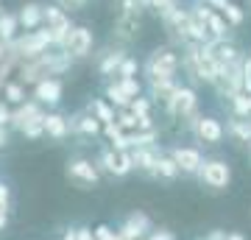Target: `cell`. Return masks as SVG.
Returning <instances> with one entry per match:
<instances>
[{
	"instance_id": "cell-1",
	"label": "cell",
	"mask_w": 251,
	"mask_h": 240,
	"mask_svg": "<svg viewBox=\"0 0 251 240\" xmlns=\"http://www.w3.org/2000/svg\"><path fill=\"white\" fill-rule=\"evenodd\" d=\"M181 73H187L193 84L215 87L224 67L215 62V56L209 53L206 45L190 42V45H181Z\"/></svg>"
},
{
	"instance_id": "cell-2",
	"label": "cell",
	"mask_w": 251,
	"mask_h": 240,
	"mask_svg": "<svg viewBox=\"0 0 251 240\" xmlns=\"http://www.w3.org/2000/svg\"><path fill=\"white\" fill-rule=\"evenodd\" d=\"M179 70H181V51L176 48H153L148 59L143 62V76L151 84H162V81H179Z\"/></svg>"
},
{
	"instance_id": "cell-3",
	"label": "cell",
	"mask_w": 251,
	"mask_h": 240,
	"mask_svg": "<svg viewBox=\"0 0 251 240\" xmlns=\"http://www.w3.org/2000/svg\"><path fill=\"white\" fill-rule=\"evenodd\" d=\"M53 34L48 28H39V31H25L20 34L14 42H11V51L17 53L20 62H28V59H39L45 56L48 51H53Z\"/></svg>"
},
{
	"instance_id": "cell-4",
	"label": "cell",
	"mask_w": 251,
	"mask_h": 240,
	"mask_svg": "<svg viewBox=\"0 0 251 240\" xmlns=\"http://www.w3.org/2000/svg\"><path fill=\"white\" fill-rule=\"evenodd\" d=\"M184 129H187L198 142H204V145H221V142L226 140V123L218 120L215 115L198 112V115H193L190 120H184Z\"/></svg>"
},
{
	"instance_id": "cell-5",
	"label": "cell",
	"mask_w": 251,
	"mask_h": 240,
	"mask_svg": "<svg viewBox=\"0 0 251 240\" xmlns=\"http://www.w3.org/2000/svg\"><path fill=\"white\" fill-rule=\"evenodd\" d=\"M95 162L103 176L112 179H126L134 173V160H131V151H117L112 145H100V151L95 154Z\"/></svg>"
},
{
	"instance_id": "cell-6",
	"label": "cell",
	"mask_w": 251,
	"mask_h": 240,
	"mask_svg": "<svg viewBox=\"0 0 251 240\" xmlns=\"http://www.w3.org/2000/svg\"><path fill=\"white\" fill-rule=\"evenodd\" d=\"M165 115L171 117V120H179V123H184V120H190L193 115H198V92L193 84H179L176 87V92H173V98L165 104Z\"/></svg>"
},
{
	"instance_id": "cell-7",
	"label": "cell",
	"mask_w": 251,
	"mask_h": 240,
	"mask_svg": "<svg viewBox=\"0 0 251 240\" xmlns=\"http://www.w3.org/2000/svg\"><path fill=\"white\" fill-rule=\"evenodd\" d=\"M64 176L70 179L75 187L81 190H90V187H98L100 185V168L98 162L90 160V157H70L67 165H64Z\"/></svg>"
},
{
	"instance_id": "cell-8",
	"label": "cell",
	"mask_w": 251,
	"mask_h": 240,
	"mask_svg": "<svg viewBox=\"0 0 251 240\" xmlns=\"http://www.w3.org/2000/svg\"><path fill=\"white\" fill-rule=\"evenodd\" d=\"M196 179L201 182V187H206V190L224 193V190H229V185H232V165L226 160L209 157V160H204V168L198 170Z\"/></svg>"
},
{
	"instance_id": "cell-9",
	"label": "cell",
	"mask_w": 251,
	"mask_h": 240,
	"mask_svg": "<svg viewBox=\"0 0 251 240\" xmlns=\"http://www.w3.org/2000/svg\"><path fill=\"white\" fill-rule=\"evenodd\" d=\"M45 28L53 34V45H56V48H64L70 31L75 28V23H73L70 11H64L62 6H56V3H45Z\"/></svg>"
},
{
	"instance_id": "cell-10",
	"label": "cell",
	"mask_w": 251,
	"mask_h": 240,
	"mask_svg": "<svg viewBox=\"0 0 251 240\" xmlns=\"http://www.w3.org/2000/svg\"><path fill=\"white\" fill-rule=\"evenodd\" d=\"M92 48H95V34H92V28L87 26H75L67 36V42H64V53H70L75 62H84V59H90L92 56Z\"/></svg>"
},
{
	"instance_id": "cell-11",
	"label": "cell",
	"mask_w": 251,
	"mask_h": 240,
	"mask_svg": "<svg viewBox=\"0 0 251 240\" xmlns=\"http://www.w3.org/2000/svg\"><path fill=\"white\" fill-rule=\"evenodd\" d=\"M168 154L179 165L181 176H198V170L204 168V160H206L201 154V148H196V145H171Z\"/></svg>"
},
{
	"instance_id": "cell-12",
	"label": "cell",
	"mask_w": 251,
	"mask_h": 240,
	"mask_svg": "<svg viewBox=\"0 0 251 240\" xmlns=\"http://www.w3.org/2000/svg\"><path fill=\"white\" fill-rule=\"evenodd\" d=\"M190 9L198 14V20L204 23V28L209 31V36L212 39H229V23H226V17L221 14V11H215V9H209V6H204V3H190Z\"/></svg>"
},
{
	"instance_id": "cell-13",
	"label": "cell",
	"mask_w": 251,
	"mask_h": 240,
	"mask_svg": "<svg viewBox=\"0 0 251 240\" xmlns=\"http://www.w3.org/2000/svg\"><path fill=\"white\" fill-rule=\"evenodd\" d=\"M70 129H73V137H78V140H98V137H103V123L92 115L90 109L75 112L70 117Z\"/></svg>"
},
{
	"instance_id": "cell-14",
	"label": "cell",
	"mask_w": 251,
	"mask_h": 240,
	"mask_svg": "<svg viewBox=\"0 0 251 240\" xmlns=\"http://www.w3.org/2000/svg\"><path fill=\"white\" fill-rule=\"evenodd\" d=\"M62 95H64V84H62V79H56V76L42 79L39 84H34V87H31V98L39 101L45 109L59 107V104H62Z\"/></svg>"
},
{
	"instance_id": "cell-15",
	"label": "cell",
	"mask_w": 251,
	"mask_h": 240,
	"mask_svg": "<svg viewBox=\"0 0 251 240\" xmlns=\"http://www.w3.org/2000/svg\"><path fill=\"white\" fill-rule=\"evenodd\" d=\"M126 56H128V51H126L123 45H115V48L100 51V53L95 56V70H98V76L112 81L117 76V70H120V64L126 62Z\"/></svg>"
},
{
	"instance_id": "cell-16",
	"label": "cell",
	"mask_w": 251,
	"mask_h": 240,
	"mask_svg": "<svg viewBox=\"0 0 251 240\" xmlns=\"http://www.w3.org/2000/svg\"><path fill=\"white\" fill-rule=\"evenodd\" d=\"M117 232H120V240H143V238H148L153 232V223H151V218L145 213H131V215H126L123 218V223L117 226Z\"/></svg>"
},
{
	"instance_id": "cell-17",
	"label": "cell",
	"mask_w": 251,
	"mask_h": 240,
	"mask_svg": "<svg viewBox=\"0 0 251 240\" xmlns=\"http://www.w3.org/2000/svg\"><path fill=\"white\" fill-rule=\"evenodd\" d=\"M206 48H209V53L215 56V62L221 64V67H232V64H240V62H243V56H246L240 48L232 42V39H209V42H206Z\"/></svg>"
},
{
	"instance_id": "cell-18",
	"label": "cell",
	"mask_w": 251,
	"mask_h": 240,
	"mask_svg": "<svg viewBox=\"0 0 251 240\" xmlns=\"http://www.w3.org/2000/svg\"><path fill=\"white\" fill-rule=\"evenodd\" d=\"M17 20H20L23 34H25V31H39V28H45V3H36V0L23 3L20 11H17Z\"/></svg>"
},
{
	"instance_id": "cell-19",
	"label": "cell",
	"mask_w": 251,
	"mask_h": 240,
	"mask_svg": "<svg viewBox=\"0 0 251 240\" xmlns=\"http://www.w3.org/2000/svg\"><path fill=\"white\" fill-rule=\"evenodd\" d=\"M140 17H143V14H115L112 36H115L120 45L137 39V34H140Z\"/></svg>"
},
{
	"instance_id": "cell-20",
	"label": "cell",
	"mask_w": 251,
	"mask_h": 240,
	"mask_svg": "<svg viewBox=\"0 0 251 240\" xmlns=\"http://www.w3.org/2000/svg\"><path fill=\"white\" fill-rule=\"evenodd\" d=\"M162 151H165L162 145H143V148H131L134 170L151 179V173H153V168H156V160H159V154H162Z\"/></svg>"
},
{
	"instance_id": "cell-21",
	"label": "cell",
	"mask_w": 251,
	"mask_h": 240,
	"mask_svg": "<svg viewBox=\"0 0 251 240\" xmlns=\"http://www.w3.org/2000/svg\"><path fill=\"white\" fill-rule=\"evenodd\" d=\"M45 112H48V109L42 107L39 101L28 98L25 104H20V107H14V120H11V129H14V132H20L23 126L34 123V120H39V117H45Z\"/></svg>"
},
{
	"instance_id": "cell-22",
	"label": "cell",
	"mask_w": 251,
	"mask_h": 240,
	"mask_svg": "<svg viewBox=\"0 0 251 240\" xmlns=\"http://www.w3.org/2000/svg\"><path fill=\"white\" fill-rule=\"evenodd\" d=\"M70 134H73L70 117L62 115V112H53V109H48V115H45V137H48V140L62 142V140H67Z\"/></svg>"
},
{
	"instance_id": "cell-23",
	"label": "cell",
	"mask_w": 251,
	"mask_h": 240,
	"mask_svg": "<svg viewBox=\"0 0 251 240\" xmlns=\"http://www.w3.org/2000/svg\"><path fill=\"white\" fill-rule=\"evenodd\" d=\"M226 137H232L234 142H243V145H251V117L229 115V120H226Z\"/></svg>"
},
{
	"instance_id": "cell-24",
	"label": "cell",
	"mask_w": 251,
	"mask_h": 240,
	"mask_svg": "<svg viewBox=\"0 0 251 240\" xmlns=\"http://www.w3.org/2000/svg\"><path fill=\"white\" fill-rule=\"evenodd\" d=\"M179 176H181L179 165L173 162V157H171L168 151H162L159 160H156V168H153L151 179H159V182H176Z\"/></svg>"
},
{
	"instance_id": "cell-25",
	"label": "cell",
	"mask_w": 251,
	"mask_h": 240,
	"mask_svg": "<svg viewBox=\"0 0 251 240\" xmlns=\"http://www.w3.org/2000/svg\"><path fill=\"white\" fill-rule=\"evenodd\" d=\"M103 140H106V145H112L117 151H131V134L123 132L117 123L103 126Z\"/></svg>"
},
{
	"instance_id": "cell-26",
	"label": "cell",
	"mask_w": 251,
	"mask_h": 240,
	"mask_svg": "<svg viewBox=\"0 0 251 240\" xmlns=\"http://www.w3.org/2000/svg\"><path fill=\"white\" fill-rule=\"evenodd\" d=\"M20 34H23V28H20L17 11H0V42L11 45Z\"/></svg>"
},
{
	"instance_id": "cell-27",
	"label": "cell",
	"mask_w": 251,
	"mask_h": 240,
	"mask_svg": "<svg viewBox=\"0 0 251 240\" xmlns=\"http://www.w3.org/2000/svg\"><path fill=\"white\" fill-rule=\"evenodd\" d=\"M103 98H106L109 104H112V107L117 109V112H120V109H128L131 104H134V98H128V95L123 92V87H120V84H117L115 79L103 84Z\"/></svg>"
},
{
	"instance_id": "cell-28",
	"label": "cell",
	"mask_w": 251,
	"mask_h": 240,
	"mask_svg": "<svg viewBox=\"0 0 251 240\" xmlns=\"http://www.w3.org/2000/svg\"><path fill=\"white\" fill-rule=\"evenodd\" d=\"M3 101H6V104H11V107L25 104V101H28V87L20 79L6 81V84H3Z\"/></svg>"
},
{
	"instance_id": "cell-29",
	"label": "cell",
	"mask_w": 251,
	"mask_h": 240,
	"mask_svg": "<svg viewBox=\"0 0 251 240\" xmlns=\"http://www.w3.org/2000/svg\"><path fill=\"white\" fill-rule=\"evenodd\" d=\"M87 109H90V112L98 117L103 126H106V123H115V120H117V109L112 107L106 98H92L90 104H87Z\"/></svg>"
},
{
	"instance_id": "cell-30",
	"label": "cell",
	"mask_w": 251,
	"mask_h": 240,
	"mask_svg": "<svg viewBox=\"0 0 251 240\" xmlns=\"http://www.w3.org/2000/svg\"><path fill=\"white\" fill-rule=\"evenodd\" d=\"M229 115L234 117H251V95L249 92H237L229 101Z\"/></svg>"
},
{
	"instance_id": "cell-31",
	"label": "cell",
	"mask_w": 251,
	"mask_h": 240,
	"mask_svg": "<svg viewBox=\"0 0 251 240\" xmlns=\"http://www.w3.org/2000/svg\"><path fill=\"white\" fill-rule=\"evenodd\" d=\"M143 145H159V129L131 132V148H143Z\"/></svg>"
},
{
	"instance_id": "cell-32",
	"label": "cell",
	"mask_w": 251,
	"mask_h": 240,
	"mask_svg": "<svg viewBox=\"0 0 251 240\" xmlns=\"http://www.w3.org/2000/svg\"><path fill=\"white\" fill-rule=\"evenodd\" d=\"M179 6H181L179 0H151V6H148V9H151L153 14L159 17V23H162V20L168 17V14H173Z\"/></svg>"
},
{
	"instance_id": "cell-33",
	"label": "cell",
	"mask_w": 251,
	"mask_h": 240,
	"mask_svg": "<svg viewBox=\"0 0 251 240\" xmlns=\"http://www.w3.org/2000/svg\"><path fill=\"white\" fill-rule=\"evenodd\" d=\"M117 126H120V129H123V132H137V129H140V117L134 115V112H131V109H120V112H117V120H115Z\"/></svg>"
},
{
	"instance_id": "cell-34",
	"label": "cell",
	"mask_w": 251,
	"mask_h": 240,
	"mask_svg": "<svg viewBox=\"0 0 251 240\" xmlns=\"http://www.w3.org/2000/svg\"><path fill=\"white\" fill-rule=\"evenodd\" d=\"M128 109H131V112L140 117V120H143V117H151V115H153V101H151V95H140V98H134V104H131Z\"/></svg>"
},
{
	"instance_id": "cell-35",
	"label": "cell",
	"mask_w": 251,
	"mask_h": 240,
	"mask_svg": "<svg viewBox=\"0 0 251 240\" xmlns=\"http://www.w3.org/2000/svg\"><path fill=\"white\" fill-rule=\"evenodd\" d=\"M143 70V64L137 62L134 56H126V62L120 64V70H117L115 79H137V73Z\"/></svg>"
},
{
	"instance_id": "cell-36",
	"label": "cell",
	"mask_w": 251,
	"mask_h": 240,
	"mask_svg": "<svg viewBox=\"0 0 251 240\" xmlns=\"http://www.w3.org/2000/svg\"><path fill=\"white\" fill-rule=\"evenodd\" d=\"M226 17V23L232 28H237V26H243V20H246V11H243V6H237V3H229L226 6V11H221Z\"/></svg>"
},
{
	"instance_id": "cell-37",
	"label": "cell",
	"mask_w": 251,
	"mask_h": 240,
	"mask_svg": "<svg viewBox=\"0 0 251 240\" xmlns=\"http://www.w3.org/2000/svg\"><path fill=\"white\" fill-rule=\"evenodd\" d=\"M115 81L123 87V92L128 98H140V95H143V81L140 79H115Z\"/></svg>"
},
{
	"instance_id": "cell-38",
	"label": "cell",
	"mask_w": 251,
	"mask_h": 240,
	"mask_svg": "<svg viewBox=\"0 0 251 240\" xmlns=\"http://www.w3.org/2000/svg\"><path fill=\"white\" fill-rule=\"evenodd\" d=\"M11 201H14V196H11V185L0 179V210H3V213H11Z\"/></svg>"
},
{
	"instance_id": "cell-39",
	"label": "cell",
	"mask_w": 251,
	"mask_h": 240,
	"mask_svg": "<svg viewBox=\"0 0 251 240\" xmlns=\"http://www.w3.org/2000/svg\"><path fill=\"white\" fill-rule=\"evenodd\" d=\"M11 120H14V107H11V104H6V101L0 98V126L11 129Z\"/></svg>"
},
{
	"instance_id": "cell-40",
	"label": "cell",
	"mask_w": 251,
	"mask_h": 240,
	"mask_svg": "<svg viewBox=\"0 0 251 240\" xmlns=\"http://www.w3.org/2000/svg\"><path fill=\"white\" fill-rule=\"evenodd\" d=\"M95 240H120V232L100 223V226H95Z\"/></svg>"
},
{
	"instance_id": "cell-41",
	"label": "cell",
	"mask_w": 251,
	"mask_h": 240,
	"mask_svg": "<svg viewBox=\"0 0 251 240\" xmlns=\"http://www.w3.org/2000/svg\"><path fill=\"white\" fill-rule=\"evenodd\" d=\"M56 6H62L64 11H70V14H75V11H81V9H87V3L90 0H53Z\"/></svg>"
},
{
	"instance_id": "cell-42",
	"label": "cell",
	"mask_w": 251,
	"mask_h": 240,
	"mask_svg": "<svg viewBox=\"0 0 251 240\" xmlns=\"http://www.w3.org/2000/svg\"><path fill=\"white\" fill-rule=\"evenodd\" d=\"M148 240H176V235H173L171 229H153L151 235H148Z\"/></svg>"
},
{
	"instance_id": "cell-43",
	"label": "cell",
	"mask_w": 251,
	"mask_h": 240,
	"mask_svg": "<svg viewBox=\"0 0 251 240\" xmlns=\"http://www.w3.org/2000/svg\"><path fill=\"white\" fill-rule=\"evenodd\" d=\"M196 3H204V6H209V9H215V11H226V6L232 0H196Z\"/></svg>"
},
{
	"instance_id": "cell-44",
	"label": "cell",
	"mask_w": 251,
	"mask_h": 240,
	"mask_svg": "<svg viewBox=\"0 0 251 240\" xmlns=\"http://www.w3.org/2000/svg\"><path fill=\"white\" fill-rule=\"evenodd\" d=\"M226 235H229V232H224V229H212V232H206V235H204L201 240H226Z\"/></svg>"
},
{
	"instance_id": "cell-45",
	"label": "cell",
	"mask_w": 251,
	"mask_h": 240,
	"mask_svg": "<svg viewBox=\"0 0 251 240\" xmlns=\"http://www.w3.org/2000/svg\"><path fill=\"white\" fill-rule=\"evenodd\" d=\"M9 140H11V129H6V126H0V151L9 145Z\"/></svg>"
},
{
	"instance_id": "cell-46",
	"label": "cell",
	"mask_w": 251,
	"mask_h": 240,
	"mask_svg": "<svg viewBox=\"0 0 251 240\" xmlns=\"http://www.w3.org/2000/svg\"><path fill=\"white\" fill-rule=\"evenodd\" d=\"M6 226H9V213H3V210H0V232L6 229Z\"/></svg>"
},
{
	"instance_id": "cell-47",
	"label": "cell",
	"mask_w": 251,
	"mask_h": 240,
	"mask_svg": "<svg viewBox=\"0 0 251 240\" xmlns=\"http://www.w3.org/2000/svg\"><path fill=\"white\" fill-rule=\"evenodd\" d=\"M9 48H11V45L0 42V62H3V59H6V56H9Z\"/></svg>"
},
{
	"instance_id": "cell-48",
	"label": "cell",
	"mask_w": 251,
	"mask_h": 240,
	"mask_svg": "<svg viewBox=\"0 0 251 240\" xmlns=\"http://www.w3.org/2000/svg\"><path fill=\"white\" fill-rule=\"evenodd\" d=\"M226 240H246V235H243V232H229Z\"/></svg>"
},
{
	"instance_id": "cell-49",
	"label": "cell",
	"mask_w": 251,
	"mask_h": 240,
	"mask_svg": "<svg viewBox=\"0 0 251 240\" xmlns=\"http://www.w3.org/2000/svg\"><path fill=\"white\" fill-rule=\"evenodd\" d=\"M0 98H3V81H0Z\"/></svg>"
},
{
	"instance_id": "cell-50",
	"label": "cell",
	"mask_w": 251,
	"mask_h": 240,
	"mask_svg": "<svg viewBox=\"0 0 251 240\" xmlns=\"http://www.w3.org/2000/svg\"><path fill=\"white\" fill-rule=\"evenodd\" d=\"M246 148H249V157H251V145H246Z\"/></svg>"
},
{
	"instance_id": "cell-51",
	"label": "cell",
	"mask_w": 251,
	"mask_h": 240,
	"mask_svg": "<svg viewBox=\"0 0 251 240\" xmlns=\"http://www.w3.org/2000/svg\"><path fill=\"white\" fill-rule=\"evenodd\" d=\"M0 3H3V0H0ZM0 11H3V9H0Z\"/></svg>"
},
{
	"instance_id": "cell-52",
	"label": "cell",
	"mask_w": 251,
	"mask_h": 240,
	"mask_svg": "<svg viewBox=\"0 0 251 240\" xmlns=\"http://www.w3.org/2000/svg\"><path fill=\"white\" fill-rule=\"evenodd\" d=\"M143 240H148V238H143Z\"/></svg>"
}]
</instances>
